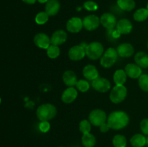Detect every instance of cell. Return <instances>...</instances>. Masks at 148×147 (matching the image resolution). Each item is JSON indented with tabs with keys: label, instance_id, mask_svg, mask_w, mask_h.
<instances>
[{
	"label": "cell",
	"instance_id": "obj_1",
	"mask_svg": "<svg viewBox=\"0 0 148 147\" xmlns=\"http://www.w3.org/2000/svg\"><path fill=\"white\" fill-rule=\"evenodd\" d=\"M107 124L110 129L121 130L126 128L130 122V116L122 110L113 111L107 118Z\"/></svg>",
	"mask_w": 148,
	"mask_h": 147
},
{
	"label": "cell",
	"instance_id": "obj_2",
	"mask_svg": "<svg viewBox=\"0 0 148 147\" xmlns=\"http://www.w3.org/2000/svg\"><path fill=\"white\" fill-rule=\"evenodd\" d=\"M57 114V109L51 103L42 104L36 110V116L40 121H49L54 118Z\"/></svg>",
	"mask_w": 148,
	"mask_h": 147
},
{
	"label": "cell",
	"instance_id": "obj_3",
	"mask_svg": "<svg viewBox=\"0 0 148 147\" xmlns=\"http://www.w3.org/2000/svg\"><path fill=\"white\" fill-rule=\"evenodd\" d=\"M104 47L101 43L94 41L87 45L85 48V53L87 57L90 60H98L101 59L104 53Z\"/></svg>",
	"mask_w": 148,
	"mask_h": 147
},
{
	"label": "cell",
	"instance_id": "obj_4",
	"mask_svg": "<svg viewBox=\"0 0 148 147\" xmlns=\"http://www.w3.org/2000/svg\"><path fill=\"white\" fill-rule=\"evenodd\" d=\"M118 56L119 55L116 49L112 47L108 48H107V50L104 51L103 55L100 59H101L100 63L103 67L106 68V69L112 67L115 64Z\"/></svg>",
	"mask_w": 148,
	"mask_h": 147
},
{
	"label": "cell",
	"instance_id": "obj_5",
	"mask_svg": "<svg viewBox=\"0 0 148 147\" xmlns=\"http://www.w3.org/2000/svg\"><path fill=\"white\" fill-rule=\"evenodd\" d=\"M127 88L124 85H116L111 89L109 99L114 104H119L127 98Z\"/></svg>",
	"mask_w": 148,
	"mask_h": 147
},
{
	"label": "cell",
	"instance_id": "obj_6",
	"mask_svg": "<svg viewBox=\"0 0 148 147\" xmlns=\"http://www.w3.org/2000/svg\"><path fill=\"white\" fill-rule=\"evenodd\" d=\"M107 115L105 111L101 109H94L90 112L88 120L91 125L95 127H100L107 121Z\"/></svg>",
	"mask_w": 148,
	"mask_h": 147
},
{
	"label": "cell",
	"instance_id": "obj_7",
	"mask_svg": "<svg viewBox=\"0 0 148 147\" xmlns=\"http://www.w3.org/2000/svg\"><path fill=\"white\" fill-rule=\"evenodd\" d=\"M92 86L97 92L106 93L111 89V82L106 78L98 77L92 81Z\"/></svg>",
	"mask_w": 148,
	"mask_h": 147
},
{
	"label": "cell",
	"instance_id": "obj_8",
	"mask_svg": "<svg viewBox=\"0 0 148 147\" xmlns=\"http://www.w3.org/2000/svg\"><path fill=\"white\" fill-rule=\"evenodd\" d=\"M85 53V48L82 45H76L69 48L68 56L70 60L73 61H78L84 59Z\"/></svg>",
	"mask_w": 148,
	"mask_h": 147
},
{
	"label": "cell",
	"instance_id": "obj_9",
	"mask_svg": "<svg viewBox=\"0 0 148 147\" xmlns=\"http://www.w3.org/2000/svg\"><path fill=\"white\" fill-rule=\"evenodd\" d=\"M83 27L88 31H93L99 27L101 21L100 18L95 14H90L82 20Z\"/></svg>",
	"mask_w": 148,
	"mask_h": 147
},
{
	"label": "cell",
	"instance_id": "obj_10",
	"mask_svg": "<svg viewBox=\"0 0 148 147\" xmlns=\"http://www.w3.org/2000/svg\"><path fill=\"white\" fill-rule=\"evenodd\" d=\"M66 30L69 33H77L80 31L83 27L82 20L79 17H74L69 19L66 24Z\"/></svg>",
	"mask_w": 148,
	"mask_h": 147
},
{
	"label": "cell",
	"instance_id": "obj_11",
	"mask_svg": "<svg viewBox=\"0 0 148 147\" xmlns=\"http://www.w3.org/2000/svg\"><path fill=\"white\" fill-rule=\"evenodd\" d=\"M33 42L38 48L47 49L51 45V37L44 33H38L34 36Z\"/></svg>",
	"mask_w": 148,
	"mask_h": 147
},
{
	"label": "cell",
	"instance_id": "obj_12",
	"mask_svg": "<svg viewBox=\"0 0 148 147\" xmlns=\"http://www.w3.org/2000/svg\"><path fill=\"white\" fill-rule=\"evenodd\" d=\"M101 24L107 30H112L116 26V18L113 14L105 12L100 17Z\"/></svg>",
	"mask_w": 148,
	"mask_h": 147
},
{
	"label": "cell",
	"instance_id": "obj_13",
	"mask_svg": "<svg viewBox=\"0 0 148 147\" xmlns=\"http://www.w3.org/2000/svg\"><path fill=\"white\" fill-rule=\"evenodd\" d=\"M78 95L77 89L74 86L67 87L62 94L61 99L64 104H71L77 99Z\"/></svg>",
	"mask_w": 148,
	"mask_h": 147
},
{
	"label": "cell",
	"instance_id": "obj_14",
	"mask_svg": "<svg viewBox=\"0 0 148 147\" xmlns=\"http://www.w3.org/2000/svg\"><path fill=\"white\" fill-rule=\"evenodd\" d=\"M117 53L121 58H130L134 53V48L130 43H123L116 48Z\"/></svg>",
	"mask_w": 148,
	"mask_h": 147
},
{
	"label": "cell",
	"instance_id": "obj_15",
	"mask_svg": "<svg viewBox=\"0 0 148 147\" xmlns=\"http://www.w3.org/2000/svg\"><path fill=\"white\" fill-rule=\"evenodd\" d=\"M116 27L121 35H128L132 31L133 25L130 20L123 18L117 22Z\"/></svg>",
	"mask_w": 148,
	"mask_h": 147
},
{
	"label": "cell",
	"instance_id": "obj_16",
	"mask_svg": "<svg viewBox=\"0 0 148 147\" xmlns=\"http://www.w3.org/2000/svg\"><path fill=\"white\" fill-rule=\"evenodd\" d=\"M67 39V33L64 30H57L51 37V44L59 46L63 45Z\"/></svg>",
	"mask_w": 148,
	"mask_h": 147
},
{
	"label": "cell",
	"instance_id": "obj_17",
	"mask_svg": "<svg viewBox=\"0 0 148 147\" xmlns=\"http://www.w3.org/2000/svg\"><path fill=\"white\" fill-rule=\"evenodd\" d=\"M124 71H125L127 76L132 78V79H139V77L143 74L142 68L136 63L127 64L124 68Z\"/></svg>",
	"mask_w": 148,
	"mask_h": 147
},
{
	"label": "cell",
	"instance_id": "obj_18",
	"mask_svg": "<svg viewBox=\"0 0 148 147\" xmlns=\"http://www.w3.org/2000/svg\"><path fill=\"white\" fill-rule=\"evenodd\" d=\"M82 74L87 80L89 81H93L99 77L98 70L94 65L92 64H88L83 68Z\"/></svg>",
	"mask_w": 148,
	"mask_h": 147
},
{
	"label": "cell",
	"instance_id": "obj_19",
	"mask_svg": "<svg viewBox=\"0 0 148 147\" xmlns=\"http://www.w3.org/2000/svg\"><path fill=\"white\" fill-rule=\"evenodd\" d=\"M60 7V2L58 0H49L46 3L45 12L49 14V17H53L59 13Z\"/></svg>",
	"mask_w": 148,
	"mask_h": 147
},
{
	"label": "cell",
	"instance_id": "obj_20",
	"mask_svg": "<svg viewBox=\"0 0 148 147\" xmlns=\"http://www.w3.org/2000/svg\"><path fill=\"white\" fill-rule=\"evenodd\" d=\"M62 79L64 84L68 87L76 86V84L78 81L76 74L72 70H66V71L64 72Z\"/></svg>",
	"mask_w": 148,
	"mask_h": 147
},
{
	"label": "cell",
	"instance_id": "obj_21",
	"mask_svg": "<svg viewBox=\"0 0 148 147\" xmlns=\"http://www.w3.org/2000/svg\"><path fill=\"white\" fill-rule=\"evenodd\" d=\"M134 61L142 69L148 68V54L144 51H139L134 56Z\"/></svg>",
	"mask_w": 148,
	"mask_h": 147
},
{
	"label": "cell",
	"instance_id": "obj_22",
	"mask_svg": "<svg viewBox=\"0 0 148 147\" xmlns=\"http://www.w3.org/2000/svg\"><path fill=\"white\" fill-rule=\"evenodd\" d=\"M113 79L116 85H124L127 80V75L124 69H117L114 72Z\"/></svg>",
	"mask_w": 148,
	"mask_h": 147
},
{
	"label": "cell",
	"instance_id": "obj_23",
	"mask_svg": "<svg viewBox=\"0 0 148 147\" xmlns=\"http://www.w3.org/2000/svg\"><path fill=\"white\" fill-rule=\"evenodd\" d=\"M130 144L133 147H144L147 144V138L141 133L134 134L130 138Z\"/></svg>",
	"mask_w": 148,
	"mask_h": 147
},
{
	"label": "cell",
	"instance_id": "obj_24",
	"mask_svg": "<svg viewBox=\"0 0 148 147\" xmlns=\"http://www.w3.org/2000/svg\"><path fill=\"white\" fill-rule=\"evenodd\" d=\"M117 5L123 11L131 12L135 8L134 0H117Z\"/></svg>",
	"mask_w": 148,
	"mask_h": 147
},
{
	"label": "cell",
	"instance_id": "obj_25",
	"mask_svg": "<svg viewBox=\"0 0 148 147\" xmlns=\"http://www.w3.org/2000/svg\"><path fill=\"white\" fill-rule=\"evenodd\" d=\"M81 141L84 147H94L96 144V138L95 135L90 133L82 134Z\"/></svg>",
	"mask_w": 148,
	"mask_h": 147
},
{
	"label": "cell",
	"instance_id": "obj_26",
	"mask_svg": "<svg viewBox=\"0 0 148 147\" xmlns=\"http://www.w3.org/2000/svg\"><path fill=\"white\" fill-rule=\"evenodd\" d=\"M133 17L135 21L141 22L145 21L148 18V10L147 8H140L136 10L133 14Z\"/></svg>",
	"mask_w": 148,
	"mask_h": 147
},
{
	"label": "cell",
	"instance_id": "obj_27",
	"mask_svg": "<svg viewBox=\"0 0 148 147\" xmlns=\"http://www.w3.org/2000/svg\"><path fill=\"white\" fill-rule=\"evenodd\" d=\"M112 144L114 147H126L127 144V138L124 135L117 134L113 138Z\"/></svg>",
	"mask_w": 148,
	"mask_h": 147
},
{
	"label": "cell",
	"instance_id": "obj_28",
	"mask_svg": "<svg viewBox=\"0 0 148 147\" xmlns=\"http://www.w3.org/2000/svg\"><path fill=\"white\" fill-rule=\"evenodd\" d=\"M46 54H47L48 57L50 59H56L60 55V48L59 46L51 44L50 46L46 49Z\"/></svg>",
	"mask_w": 148,
	"mask_h": 147
},
{
	"label": "cell",
	"instance_id": "obj_29",
	"mask_svg": "<svg viewBox=\"0 0 148 147\" xmlns=\"http://www.w3.org/2000/svg\"><path fill=\"white\" fill-rule=\"evenodd\" d=\"M49 15L46 12H40L36 14V17H35V22L37 23L38 24H44L49 21Z\"/></svg>",
	"mask_w": 148,
	"mask_h": 147
},
{
	"label": "cell",
	"instance_id": "obj_30",
	"mask_svg": "<svg viewBox=\"0 0 148 147\" xmlns=\"http://www.w3.org/2000/svg\"><path fill=\"white\" fill-rule=\"evenodd\" d=\"M139 86L144 92H148V74H143L138 79Z\"/></svg>",
	"mask_w": 148,
	"mask_h": 147
},
{
	"label": "cell",
	"instance_id": "obj_31",
	"mask_svg": "<svg viewBox=\"0 0 148 147\" xmlns=\"http://www.w3.org/2000/svg\"><path fill=\"white\" fill-rule=\"evenodd\" d=\"M91 123L88 120H82L79 123V130L82 134L90 133L91 131Z\"/></svg>",
	"mask_w": 148,
	"mask_h": 147
},
{
	"label": "cell",
	"instance_id": "obj_32",
	"mask_svg": "<svg viewBox=\"0 0 148 147\" xmlns=\"http://www.w3.org/2000/svg\"><path fill=\"white\" fill-rule=\"evenodd\" d=\"M76 88L80 92H87L90 89V84L85 79H79L76 84Z\"/></svg>",
	"mask_w": 148,
	"mask_h": 147
},
{
	"label": "cell",
	"instance_id": "obj_33",
	"mask_svg": "<svg viewBox=\"0 0 148 147\" xmlns=\"http://www.w3.org/2000/svg\"><path fill=\"white\" fill-rule=\"evenodd\" d=\"M83 7L90 12L96 11L98 9V5L96 2L94 1H87L83 4Z\"/></svg>",
	"mask_w": 148,
	"mask_h": 147
},
{
	"label": "cell",
	"instance_id": "obj_34",
	"mask_svg": "<svg viewBox=\"0 0 148 147\" xmlns=\"http://www.w3.org/2000/svg\"><path fill=\"white\" fill-rule=\"evenodd\" d=\"M38 128L40 132L47 133L51 128V124L49 121H40L38 124Z\"/></svg>",
	"mask_w": 148,
	"mask_h": 147
},
{
	"label": "cell",
	"instance_id": "obj_35",
	"mask_svg": "<svg viewBox=\"0 0 148 147\" xmlns=\"http://www.w3.org/2000/svg\"><path fill=\"white\" fill-rule=\"evenodd\" d=\"M140 130L145 135H148V118H144L140 122Z\"/></svg>",
	"mask_w": 148,
	"mask_h": 147
},
{
	"label": "cell",
	"instance_id": "obj_36",
	"mask_svg": "<svg viewBox=\"0 0 148 147\" xmlns=\"http://www.w3.org/2000/svg\"><path fill=\"white\" fill-rule=\"evenodd\" d=\"M108 33H110L111 37L114 39L119 38V37L121 36V34H120V33L116 30H116H114V29H112V30H108Z\"/></svg>",
	"mask_w": 148,
	"mask_h": 147
},
{
	"label": "cell",
	"instance_id": "obj_37",
	"mask_svg": "<svg viewBox=\"0 0 148 147\" xmlns=\"http://www.w3.org/2000/svg\"><path fill=\"white\" fill-rule=\"evenodd\" d=\"M99 128H100V131H101L102 133L108 132L110 129L109 126H108V125L107 124L106 122H104L103 124H102V125H101Z\"/></svg>",
	"mask_w": 148,
	"mask_h": 147
},
{
	"label": "cell",
	"instance_id": "obj_38",
	"mask_svg": "<svg viewBox=\"0 0 148 147\" xmlns=\"http://www.w3.org/2000/svg\"><path fill=\"white\" fill-rule=\"evenodd\" d=\"M24 3L27 4H33L36 2L37 0H22Z\"/></svg>",
	"mask_w": 148,
	"mask_h": 147
},
{
	"label": "cell",
	"instance_id": "obj_39",
	"mask_svg": "<svg viewBox=\"0 0 148 147\" xmlns=\"http://www.w3.org/2000/svg\"><path fill=\"white\" fill-rule=\"evenodd\" d=\"M37 1H38L39 3H40V4H46L49 0H37Z\"/></svg>",
	"mask_w": 148,
	"mask_h": 147
},
{
	"label": "cell",
	"instance_id": "obj_40",
	"mask_svg": "<svg viewBox=\"0 0 148 147\" xmlns=\"http://www.w3.org/2000/svg\"><path fill=\"white\" fill-rule=\"evenodd\" d=\"M147 144L148 145V136H147Z\"/></svg>",
	"mask_w": 148,
	"mask_h": 147
},
{
	"label": "cell",
	"instance_id": "obj_41",
	"mask_svg": "<svg viewBox=\"0 0 148 147\" xmlns=\"http://www.w3.org/2000/svg\"><path fill=\"white\" fill-rule=\"evenodd\" d=\"M147 10H148V2H147Z\"/></svg>",
	"mask_w": 148,
	"mask_h": 147
},
{
	"label": "cell",
	"instance_id": "obj_42",
	"mask_svg": "<svg viewBox=\"0 0 148 147\" xmlns=\"http://www.w3.org/2000/svg\"><path fill=\"white\" fill-rule=\"evenodd\" d=\"M0 104H1V98H0Z\"/></svg>",
	"mask_w": 148,
	"mask_h": 147
},
{
	"label": "cell",
	"instance_id": "obj_43",
	"mask_svg": "<svg viewBox=\"0 0 148 147\" xmlns=\"http://www.w3.org/2000/svg\"><path fill=\"white\" fill-rule=\"evenodd\" d=\"M147 48H148V42H147Z\"/></svg>",
	"mask_w": 148,
	"mask_h": 147
},
{
	"label": "cell",
	"instance_id": "obj_44",
	"mask_svg": "<svg viewBox=\"0 0 148 147\" xmlns=\"http://www.w3.org/2000/svg\"><path fill=\"white\" fill-rule=\"evenodd\" d=\"M59 147H64V146H59Z\"/></svg>",
	"mask_w": 148,
	"mask_h": 147
},
{
	"label": "cell",
	"instance_id": "obj_45",
	"mask_svg": "<svg viewBox=\"0 0 148 147\" xmlns=\"http://www.w3.org/2000/svg\"><path fill=\"white\" fill-rule=\"evenodd\" d=\"M126 147H127V146H126Z\"/></svg>",
	"mask_w": 148,
	"mask_h": 147
}]
</instances>
